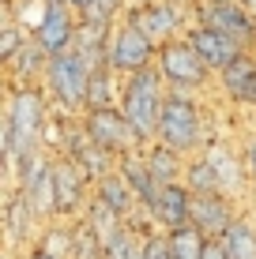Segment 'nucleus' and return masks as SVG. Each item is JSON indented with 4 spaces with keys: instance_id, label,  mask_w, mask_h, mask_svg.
Listing matches in <instances>:
<instances>
[{
    "instance_id": "nucleus-1",
    "label": "nucleus",
    "mask_w": 256,
    "mask_h": 259,
    "mask_svg": "<svg viewBox=\"0 0 256 259\" xmlns=\"http://www.w3.org/2000/svg\"><path fill=\"white\" fill-rule=\"evenodd\" d=\"M46 139V94L38 87H15L12 102L4 109V158L8 169L19 173L26 162H34Z\"/></svg>"
},
{
    "instance_id": "nucleus-2",
    "label": "nucleus",
    "mask_w": 256,
    "mask_h": 259,
    "mask_svg": "<svg viewBox=\"0 0 256 259\" xmlns=\"http://www.w3.org/2000/svg\"><path fill=\"white\" fill-rule=\"evenodd\" d=\"M166 94H170V87L162 83L155 64L143 68V71H132V75H125V83H121V113L132 124L139 147L158 143V120H162Z\"/></svg>"
},
{
    "instance_id": "nucleus-3",
    "label": "nucleus",
    "mask_w": 256,
    "mask_h": 259,
    "mask_svg": "<svg viewBox=\"0 0 256 259\" xmlns=\"http://www.w3.org/2000/svg\"><path fill=\"white\" fill-rule=\"evenodd\" d=\"M158 143L177 154H196L207 150V132H204V117L192 94H177L170 91L162 105V120H158Z\"/></svg>"
},
{
    "instance_id": "nucleus-4",
    "label": "nucleus",
    "mask_w": 256,
    "mask_h": 259,
    "mask_svg": "<svg viewBox=\"0 0 256 259\" xmlns=\"http://www.w3.org/2000/svg\"><path fill=\"white\" fill-rule=\"evenodd\" d=\"M42 91L57 102L60 113H87V91H91V71L76 53H60L49 57L46 75H42Z\"/></svg>"
},
{
    "instance_id": "nucleus-5",
    "label": "nucleus",
    "mask_w": 256,
    "mask_h": 259,
    "mask_svg": "<svg viewBox=\"0 0 256 259\" xmlns=\"http://www.w3.org/2000/svg\"><path fill=\"white\" fill-rule=\"evenodd\" d=\"M155 68H158V75H162V83L170 87V91H177V94L200 91V87L207 83V75H211V68L204 64V57L196 53V46L189 41V34L158 46Z\"/></svg>"
},
{
    "instance_id": "nucleus-6",
    "label": "nucleus",
    "mask_w": 256,
    "mask_h": 259,
    "mask_svg": "<svg viewBox=\"0 0 256 259\" xmlns=\"http://www.w3.org/2000/svg\"><path fill=\"white\" fill-rule=\"evenodd\" d=\"M155 57H158V46L139 30V26H132L128 19H117L109 26V38H105V64H109V71H117L121 79L132 75V71L151 68Z\"/></svg>"
},
{
    "instance_id": "nucleus-7",
    "label": "nucleus",
    "mask_w": 256,
    "mask_h": 259,
    "mask_svg": "<svg viewBox=\"0 0 256 259\" xmlns=\"http://www.w3.org/2000/svg\"><path fill=\"white\" fill-rule=\"evenodd\" d=\"M196 23L234 38L241 49H256V12H249L241 0H200Z\"/></svg>"
},
{
    "instance_id": "nucleus-8",
    "label": "nucleus",
    "mask_w": 256,
    "mask_h": 259,
    "mask_svg": "<svg viewBox=\"0 0 256 259\" xmlns=\"http://www.w3.org/2000/svg\"><path fill=\"white\" fill-rule=\"evenodd\" d=\"M125 19L132 26L147 34L155 46H166L173 38H185L192 30L189 26V12L192 8H181V4H170V0H151V4H139V8H125Z\"/></svg>"
},
{
    "instance_id": "nucleus-9",
    "label": "nucleus",
    "mask_w": 256,
    "mask_h": 259,
    "mask_svg": "<svg viewBox=\"0 0 256 259\" xmlns=\"http://www.w3.org/2000/svg\"><path fill=\"white\" fill-rule=\"evenodd\" d=\"M83 128H87V136L113 158H128V154H136V150H143L139 139H136V132H132V124L125 120V113H121V105L87 109L83 113Z\"/></svg>"
},
{
    "instance_id": "nucleus-10",
    "label": "nucleus",
    "mask_w": 256,
    "mask_h": 259,
    "mask_svg": "<svg viewBox=\"0 0 256 259\" xmlns=\"http://www.w3.org/2000/svg\"><path fill=\"white\" fill-rule=\"evenodd\" d=\"M79 12L68 8L64 0H46V12L42 23L34 26V41L46 49V57H60V53H72L76 34H79Z\"/></svg>"
},
{
    "instance_id": "nucleus-11",
    "label": "nucleus",
    "mask_w": 256,
    "mask_h": 259,
    "mask_svg": "<svg viewBox=\"0 0 256 259\" xmlns=\"http://www.w3.org/2000/svg\"><path fill=\"white\" fill-rule=\"evenodd\" d=\"M234 222L237 210L226 192H192V226L204 237H223Z\"/></svg>"
},
{
    "instance_id": "nucleus-12",
    "label": "nucleus",
    "mask_w": 256,
    "mask_h": 259,
    "mask_svg": "<svg viewBox=\"0 0 256 259\" xmlns=\"http://www.w3.org/2000/svg\"><path fill=\"white\" fill-rule=\"evenodd\" d=\"M87 184L91 177L79 169L72 158L60 154L53 162V188H57V214H76V210H87Z\"/></svg>"
},
{
    "instance_id": "nucleus-13",
    "label": "nucleus",
    "mask_w": 256,
    "mask_h": 259,
    "mask_svg": "<svg viewBox=\"0 0 256 259\" xmlns=\"http://www.w3.org/2000/svg\"><path fill=\"white\" fill-rule=\"evenodd\" d=\"M94 199L105 203L117 218H125L132 229H139V222H136V210H143L139 207V199H136V192H132V184H128V177L121 173V169H113L109 177H102L98 184H94Z\"/></svg>"
},
{
    "instance_id": "nucleus-14",
    "label": "nucleus",
    "mask_w": 256,
    "mask_h": 259,
    "mask_svg": "<svg viewBox=\"0 0 256 259\" xmlns=\"http://www.w3.org/2000/svg\"><path fill=\"white\" fill-rule=\"evenodd\" d=\"M218 87L223 94L237 105H256V53L245 49L234 64H226L218 71Z\"/></svg>"
},
{
    "instance_id": "nucleus-15",
    "label": "nucleus",
    "mask_w": 256,
    "mask_h": 259,
    "mask_svg": "<svg viewBox=\"0 0 256 259\" xmlns=\"http://www.w3.org/2000/svg\"><path fill=\"white\" fill-rule=\"evenodd\" d=\"M189 41L196 46V53L204 57V64L211 71H223L226 64H234L237 57H241V46H237L234 38H226V34H218V30H211V26L204 23H192V30H189Z\"/></svg>"
},
{
    "instance_id": "nucleus-16",
    "label": "nucleus",
    "mask_w": 256,
    "mask_h": 259,
    "mask_svg": "<svg viewBox=\"0 0 256 259\" xmlns=\"http://www.w3.org/2000/svg\"><path fill=\"white\" fill-rule=\"evenodd\" d=\"M151 218L158 222V229L162 233H177V229L192 226V192L185 188V184H170V188H162L158 195Z\"/></svg>"
},
{
    "instance_id": "nucleus-17",
    "label": "nucleus",
    "mask_w": 256,
    "mask_h": 259,
    "mask_svg": "<svg viewBox=\"0 0 256 259\" xmlns=\"http://www.w3.org/2000/svg\"><path fill=\"white\" fill-rule=\"evenodd\" d=\"M46 64H49L46 49H42L38 41H34V34H30V38H26L23 46L4 60L8 79H12V91H15V87H34V79L46 75Z\"/></svg>"
},
{
    "instance_id": "nucleus-18",
    "label": "nucleus",
    "mask_w": 256,
    "mask_h": 259,
    "mask_svg": "<svg viewBox=\"0 0 256 259\" xmlns=\"http://www.w3.org/2000/svg\"><path fill=\"white\" fill-rule=\"evenodd\" d=\"M121 173L128 177V184H132V192H136L139 207L151 214V210H155V203H158V195H162V184H158V181H155V173L147 169L143 150H136V154L121 158Z\"/></svg>"
},
{
    "instance_id": "nucleus-19",
    "label": "nucleus",
    "mask_w": 256,
    "mask_h": 259,
    "mask_svg": "<svg viewBox=\"0 0 256 259\" xmlns=\"http://www.w3.org/2000/svg\"><path fill=\"white\" fill-rule=\"evenodd\" d=\"M143 158H147V169L155 173V181L162 184V188H170V184H185V165L177 154V150H170V147H162V143H151V147H143Z\"/></svg>"
},
{
    "instance_id": "nucleus-20",
    "label": "nucleus",
    "mask_w": 256,
    "mask_h": 259,
    "mask_svg": "<svg viewBox=\"0 0 256 259\" xmlns=\"http://www.w3.org/2000/svg\"><path fill=\"white\" fill-rule=\"evenodd\" d=\"M204 158L215 165V173H218V181H223V192H226V195H234L237 188H241V181H245V173H249V169H241L237 154L226 147V143H211V147L204 150Z\"/></svg>"
},
{
    "instance_id": "nucleus-21",
    "label": "nucleus",
    "mask_w": 256,
    "mask_h": 259,
    "mask_svg": "<svg viewBox=\"0 0 256 259\" xmlns=\"http://www.w3.org/2000/svg\"><path fill=\"white\" fill-rule=\"evenodd\" d=\"M121 83L125 79L117 71L102 68L91 75V91H87V109H109V105H121Z\"/></svg>"
},
{
    "instance_id": "nucleus-22",
    "label": "nucleus",
    "mask_w": 256,
    "mask_h": 259,
    "mask_svg": "<svg viewBox=\"0 0 256 259\" xmlns=\"http://www.w3.org/2000/svg\"><path fill=\"white\" fill-rule=\"evenodd\" d=\"M34 222H42L34 207L26 203L23 192H12V199H8V237H12V244H23V240H30V226Z\"/></svg>"
},
{
    "instance_id": "nucleus-23",
    "label": "nucleus",
    "mask_w": 256,
    "mask_h": 259,
    "mask_svg": "<svg viewBox=\"0 0 256 259\" xmlns=\"http://www.w3.org/2000/svg\"><path fill=\"white\" fill-rule=\"evenodd\" d=\"M218 240H223V248H226L230 259H256V226L249 218H237Z\"/></svg>"
},
{
    "instance_id": "nucleus-24",
    "label": "nucleus",
    "mask_w": 256,
    "mask_h": 259,
    "mask_svg": "<svg viewBox=\"0 0 256 259\" xmlns=\"http://www.w3.org/2000/svg\"><path fill=\"white\" fill-rule=\"evenodd\" d=\"M42 252H49L53 259H72L76 255V237H72V226H60V222H49L46 229H42L38 244Z\"/></svg>"
},
{
    "instance_id": "nucleus-25",
    "label": "nucleus",
    "mask_w": 256,
    "mask_h": 259,
    "mask_svg": "<svg viewBox=\"0 0 256 259\" xmlns=\"http://www.w3.org/2000/svg\"><path fill=\"white\" fill-rule=\"evenodd\" d=\"M166 237H170V252H173V259H204L207 237L200 233L196 226H185V229H177V233H166Z\"/></svg>"
},
{
    "instance_id": "nucleus-26",
    "label": "nucleus",
    "mask_w": 256,
    "mask_h": 259,
    "mask_svg": "<svg viewBox=\"0 0 256 259\" xmlns=\"http://www.w3.org/2000/svg\"><path fill=\"white\" fill-rule=\"evenodd\" d=\"M185 188L189 192H223V181H218L215 165H211L204 154H200L196 162H189V169H185Z\"/></svg>"
},
{
    "instance_id": "nucleus-27",
    "label": "nucleus",
    "mask_w": 256,
    "mask_h": 259,
    "mask_svg": "<svg viewBox=\"0 0 256 259\" xmlns=\"http://www.w3.org/2000/svg\"><path fill=\"white\" fill-rule=\"evenodd\" d=\"M143 259H173L166 233H143Z\"/></svg>"
},
{
    "instance_id": "nucleus-28",
    "label": "nucleus",
    "mask_w": 256,
    "mask_h": 259,
    "mask_svg": "<svg viewBox=\"0 0 256 259\" xmlns=\"http://www.w3.org/2000/svg\"><path fill=\"white\" fill-rule=\"evenodd\" d=\"M245 169H249V181H252V188H256V139L245 147ZM256 195V192H252Z\"/></svg>"
},
{
    "instance_id": "nucleus-29",
    "label": "nucleus",
    "mask_w": 256,
    "mask_h": 259,
    "mask_svg": "<svg viewBox=\"0 0 256 259\" xmlns=\"http://www.w3.org/2000/svg\"><path fill=\"white\" fill-rule=\"evenodd\" d=\"M64 4H68V8H76V12H79V15H83V12H87V8H91V4H94V0H64Z\"/></svg>"
},
{
    "instance_id": "nucleus-30",
    "label": "nucleus",
    "mask_w": 256,
    "mask_h": 259,
    "mask_svg": "<svg viewBox=\"0 0 256 259\" xmlns=\"http://www.w3.org/2000/svg\"><path fill=\"white\" fill-rule=\"evenodd\" d=\"M23 259H53V255H49V252H42V248H30V252H26Z\"/></svg>"
},
{
    "instance_id": "nucleus-31",
    "label": "nucleus",
    "mask_w": 256,
    "mask_h": 259,
    "mask_svg": "<svg viewBox=\"0 0 256 259\" xmlns=\"http://www.w3.org/2000/svg\"><path fill=\"white\" fill-rule=\"evenodd\" d=\"M170 4H181V8H200V0H170Z\"/></svg>"
},
{
    "instance_id": "nucleus-32",
    "label": "nucleus",
    "mask_w": 256,
    "mask_h": 259,
    "mask_svg": "<svg viewBox=\"0 0 256 259\" xmlns=\"http://www.w3.org/2000/svg\"><path fill=\"white\" fill-rule=\"evenodd\" d=\"M139 4H151V0H128V8H139Z\"/></svg>"
},
{
    "instance_id": "nucleus-33",
    "label": "nucleus",
    "mask_w": 256,
    "mask_h": 259,
    "mask_svg": "<svg viewBox=\"0 0 256 259\" xmlns=\"http://www.w3.org/2000/svg\"><path fill=\"white\" fill-rule=\"evenodd\" d=\"M241 4H245V8H249V12H256V0H241Z\"/></svg>"
},
{
    "instance_id": "nucleus-34",
    "label": "nucleus",
    "mask_w": 256,
    "mask_h": 259,
    "mask_svg": "<svg viewBox=\"0 0 256 259\" xmlns=\"http://www.w3.org/2000/svg\"><path fill=\"white\" fill-rule=\"evenodd\" d=\"M4 4H8V8H12V4H15V0H4Z\"/></svg>"
}]
</instances>
